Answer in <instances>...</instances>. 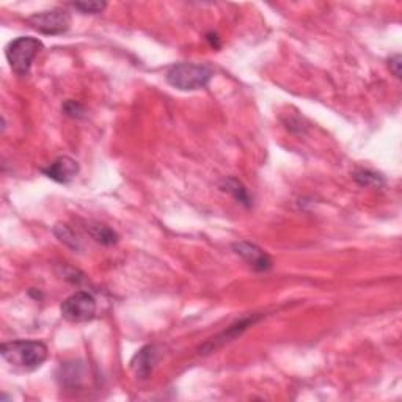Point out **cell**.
Masks as SVG:
<instances>
[{
  "label": "cell",
  "instance_id": "13",
  "mask_svg": "<svg viewBox=\"0 0 402 402\" xmlns=\"http://www.w3.org/2000/svg\"><path fill=\"white\" fill-rule=\"evenodd\" d=\"M354 178L361 186H381L384 184V178L379 173L371 170H359L354 173Z\"/></svg>",
  "mask_w": 402,
  "mask_h": 402
},
{
  "label": "cell",
  "instance_id": "14",
  "mask_svg": "<svg viewBox=\"0 0 402 402\" xmlns=\"http://www.w3.org/2000/svg\"><path fill=\"white\" fill-rule=\"evenodd\" d=\"M71 6L74 10H78L83 14H97L105 10L107 4L105 2H74L71 4Z\"/></svg>",
  "mask_w": 402,
  "mask_h": 402
},
{
  "label": "cell",
  "instance_id": "8",
  "mask_svg": "<svg viewBox=\"0 0 402 402\" xmlns=\"http://www.w3.org/2000/svg\"><path fill=\"white\" fill-rule=\"evenodd\" d=\"M43 173L46 174V176L52 181H55V183L60 184H68L71 183V181L78 176L79 173V164L74 161V159L68 157V156H62L55 159L54 162H52L48 169H44Z\"/></svg>",
  "mask_w": 402,
  "mask_h": 402
},
{
  "label": "cell",
  "instance_id": "11",
  "mask_svg": "<svg viewBox=\"0 0 402 402\" xmlns=\"http://www.w3.org/2000/svg\"><path fill=\"white\" fill-rule=\"evenodd\" d=\"M220 189H222V191H225V192H228L234 200L239 201L240 204H244L245 208L252 206V196H250L245 186L242 184L239 179L225 178V179H222V183H220Z\"/></svg>",
  "mask_w": 402,
  "mask_h": 402
},
{
  "label": "cell",
  "instance_id": "17",
  "mask_svg": "<svg viewBox=\"0 0 402 402\" xmlns=\"http://www.w3.org/2000/svg\"><path fill=\"white\" fill-rule=\"evenodd\" d=\"M388 66H390L391 73L399 79V78H401V55L398 54V55L391 57L390 62H388Z\"/></svg>",
  "mask_w": 402,
  "mask_h": 402
},
{
  "label": "cell",
  "instance_id": "15",
  "mask_svg": "<svg viewBox=\"0 0 402 402\" xmlns=\"http://www.w3.org/2000/svg\"><path fill=\"white\" fill-rule=\"evenodd\" d=\"M55 234L60 238V240L65 242V244H68L70 247H73V248H78L79 247L78 245V240H75L71 230L68 228L66 225H58L57 228H55Z\"/></svg>",
  "mask_w": 402,
  "mask_h": 402
},
{
  "label": "cell",
  "instance_id": "5",
  "mask_svg": "<svg viewBox=\"0 0 402 402\" xmlns=\"http://www.w3.org/2000/svg\"><path fill=\"white\" fill-rule=\"evenodd\" d=\"M28 26L43 35H63L71 27V14L63 9L35 13L27 19Z\"/></svg>",
  "mask_w": 402,
  "mask_h": 402
},
{
  "label": "cell",
  "instance_id": "10",
  "mask_svg": "<svg viewBox=\"0 0 402 402\" xmlns=\"http://www.w3.org/2000/svg\"><path fill=\"white\" fill-rule=\"evenodd\" d=\"M83 376H85V369H83V365L79 361L65 363V365L60 366L58 371V381L66 388H79L82 385Z\"/></svg>",
  "mask_w": 402,
  "mask_h": 402
},
{
  "label": "cell",
  "instance_id": "4",
  "mask_svg": "<svg viewBox=\"0 0 402 402\" xmlns=\"http://www.w3.org/2000/svg\"><path fill=\"white\" fill-rule=\"evenodd\" d=\"M63 319L73 324L92 321L96 316V300L90 292L79 291L70 295L60 307Z\"/></svg>",
  "mask_w": 402,
  "mask_h": 402
},
{
  "label": "cell",
  "instance_id": "16",
  "mask_svg": "<svg viewBox=\"0 0 402 402\" xmlns=\"http://www.w3.org/2000/svg\"><path fill=\"white\" fill-rule=\"evenodd\" d=\"M63 112H65V115L71 117V118H82L83 115H85V109H83V105L78 101L65 102Z\"/></svg>",
  "mask_w": 402,
  "mask_h": 402
},
{
  "label": "cell",
  "instance_id": "6",
  "mask_svg": "<svg viewBox=\"0 0 402 402\" xmlns=\"http://www.w3.org/2000/svg\"><path fill=\"white\" fill-rule=\"evenodd\" d=\"M162 356V347L157 344H148L137 351L131 360L132 373L139 379H148L153 374L159 360Z\"/></svg>",
  "mask_w": 402,
  "mask_h": 402
},
{
  "label": "cell",
  "instance_id": "1",
  "mask_svg": "<svg viewBox=\"0 0 402 402\" xmlns=\"http://www.w3.org/2000/svg\"><path fill=\"white\" fill-rule=\"evenodd\" d=\"M0 355L10 366L30 373V371L41 368L43 363L48 360L49 351L48 346L41 341L18 339L4 343L0 347Z\"/></svg>",
  "mask_w": 402,
  "mask_h": 402
},
{
  "label": "cell",
  "instance_id": "9",
  "mask_svg": "<svg viewBox=\"0 0 402 402\" xmlns=\"http://www.w3.org/2000/svg\"><path fill=\"white\" fill-rule=\"evenodd\" d=\"M256 321H258V317L252 316V317H244V319H240L236 324L230 325V327L226 329L223 333H220L218 337L211 338L208 343L200 349V354H209V352L217 351L218 347H222L223 344L230 343V341H233L234 338H238L239 335H242V333H244L250 327V325H253Z\"/></svg>",
  "mask_w": 402,
  "mask_h": 402
},
{
  "label": "cell",
  "instance_id": "7",
  "mask_svg": "<svg viewBox=\"0 0 402 402\" xmlns=\"http://www.w3.org/2000/svg\"><path fill=\"white\" fill-rule=\"evenodd\" d=\"M233 250L234 253L239 255L242 260L258 272H268L272 269L270 256L261 247L252 244V242H238V244L233 245Z\"/></svg>",
  "mask_w": 402,
  "mask_h": 402
},
{
  "label": "cell",
  "instance_id": "2",
  "mask_svg": "<svg viewBox=\"0 0 402 402\" xmlns=\"http://www.w3.org/2000/svg\"><path fill=\"white\" fill-rule=\"evenodd\" d=\"M212 78H214V71L209 65L204 63L183 62L173 65L166 71V82L183 92H194V90L208 87Z\"/></svg>",
  "mask_w": 402,
  "mask_h": 402
},
{
  "label": "cell",
  "instance_id": "18",
  "mask_svg": "<svg viewBox=\"0 0 402 402\" xmlns=\"http://www.w3.org/2000/svg\"><path fill=\"white\" fill-rule=\"evenodd\" d=\"M208 40L211 41L212 46H214V48H218V44H217V35H209Z\"/></svg>",
  "mask_w": 402,
  "mask_h": 402
},
{
  "label": "cell",
  "instance_id": "3",
  "mask_svg": "<svg viewBox=\"0 0 402 402\" xmlns=\"http://www.w3.org/2000/svg\"><path fill=\"white\" fill-rule=\"evenodd\" d=\"M43 43L33 36H19L13 40L5 49V55L13 73L24 78L30 73L35 57L43 51Z\"/></svg>",
  "mask_w": 402,
  "mask_h": 402
},
{
  "label": "cell",
  "instance_id": "12",
  "mask_svg": "<svg viewBox=\"0 0 402 402\" xmlns=\"http://www.w3.org/2000/svg\"><path fill=\"white\" fill-rule=\"evenodd\" d=\"M87 231L90 233V236H92L95 240H97L102 245H112V244H117V242H118L117 233L110 230L109 226L102 225V223H90L87 226Z\"/></svg>",
  "mask_w": 402,
  "mask_h": 402
}]
</instances>
